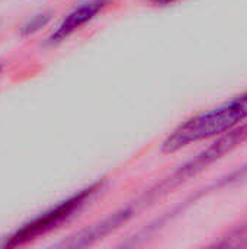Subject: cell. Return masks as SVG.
<instances>
[{
  "label": "cell",
  "mask_w": 247,
  "mask_h": 249,
  "mask_svg": "<svg viewBox=\"0 0 247 249\" xmlns=\"http://www.w3.org/2000/svg\"><path fill=\"white\" fill-rule=\"evenodd\" d=\"M247 120V90L181 123L163 142V153H175L191 144L220 137Z\"/></svg>",
  "instance_id": "cell-1"
},
{
  "label": "cell",
  "mask_w": 247,
  "mask_h": 249,
  "mask_svg": "<svg viewBox=\"0 0 247 249\" xmlns=\"http://www.w3.org/2000/svg\"><path fill=\"white\" fill-rule=\"evenodd\" d=\"M247 140V121L245 124H242L240 127L220 136V139H217L213 144H210L205 150H202L198 156H195L192 160H189L188 163H185L183 166H181L178 171H175L169 178H166L165 181H162L156 188H151L143 198H140L137 203L128 206V209H132L131 213L135 214V212L146 206L147 203L162 197L163 194L169 193L170 190H173L175 187L181 185L183 181H186L188 178L197 175L198 172H201L202 169H205L208 165H211L213 162L218 160L220 158H223L226 153L231 152L233 149H236L239 144H242L243 142Z\"/></svg>",
  "instance_id": "cell-2"
},
{
  "label": "cell",
  "mask_w": 247,
  "mask_h": 249,
  "mask_svg": "<svg viewBox=\"0 0 247 249\" xmlns=\"http://www.w3.org/2000/svg\"><path fill=\"white\" fill-rule=\"evenodd\" d=\"M102 187H103L102 182H95V184L77 191L76 194L70 196L68 198L60 201L49 210L41 213L35 219L22 225V228H19L16 232H13L10 236L4 238L1 247L3 248L22 247V245L32 242L36 238L57 229L60 225H63L64 222L71 219L76 213H79L102 190Z\"/></svg>",
  "instance_id": "cell-3"
},
{
  "label": "cell",
  "mask_w": 247,
  "mask_h": 249,
  "mask_svg": "<svg viewBox=\"0 0 247 249\" xmlns=\"http://www.w3.org/2000/svg\"><path fill=\"white\" fill-rule=\"evenodd\" d=\"M109 0H86L76 6L73 10H70L64 19L60 22V25L52 31V34L48 36L47 44L48 45H57L67 38H70L74 32L82 29L84 25L92 22L106 6Z\"/></svg>",
  "instance_id": "cell-4"
},
{
  "label": "cell",
  "mask_w": 247,
  "mask_h": 249,
  "mask_svg": "<svg viewBox=\"0 0 247 249\" xmlns=\"http://www.w3.org/2000/svg\"><path fill=\"white\" fill-rule=\"evenodd\" d=\"M52 13L51 12H39L31 16L22 26H20V35L22 36H31L39 31H42L49 22H51Z\"/></svg>",
  "instance_id": "cell-5"
},
{
  "label": "cell",
  "mask_w": 247,
  "mask_h": 249,
  "mask_svg": "<svg viewBox=\"0 0 247 249\" xmlns=\"http://www.w3.org/2000/svg\"><path fill=\"white\" fill-rule=\"evenodd\" d=\"M147 1L154 4V6H170V4H175L179 0H147Z\"/></svg>",
  "instance_id": "cell-6"
},
{
  "label": "cell",
  "mask_w": 247,
  "mask_h": 249,
  "mask_svg": "<svg viewBox=\"0 0 247 249\" xmlns=\"http://www.w3.org/2000/svg\"><path fill=\"white\" fill-rule=\"evenodd\" d=\"M1 71H3V66H1V63H0V74H1Z\"/></svg>",
  "instance_id": "cell-7"
}]
</instances>
